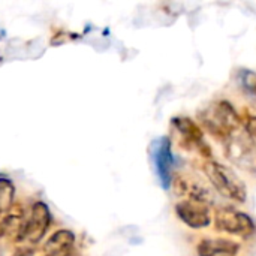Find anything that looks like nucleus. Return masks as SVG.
<instances>
[{"label": "nucleus", "instance_id": "nucleus-1", "mask_svg": "<svg viewBox=\"0 0 256 256\" xmlns=\"http://www.w3.org/2000/svg\"><path fill=\"white\" fill-rule=\"evenodd\" d=\"M201 126L216 140L225 142L232 134L240 130L242 117L234 105L225 99L214 100L196 114Z\"/></svg>", "mask_w": 256, "mask_h": 256}, {"label": "nucleus", "instance_id": "nucleus-2", "mask_svg": "<svg viewBox=\"0 0 256 256\" xmlns=\"http://www.w3.org/2000/svg\"><path fill=\"white\" fill-rule=\"evenodd\" d=\"M204 174L214 190L226 200L244 202L248 200V188L243 180L226 165L218 160H206L202 165Z\"/></svg>", "mask_w": 256, "mask_h": 256}, {"label": "nucleus", "instance_id": "nucleus-3", "mask_svg": "<svg viewBox=\"0 0 256 256\" xmlns=\"http://www.w3.org/2000/svg\"><path fill=\"white\" fill-rule=\"evenodd\" d=\"M226 159L237 168L256 174V142L244 132L237 130L225 142Z\"/></svg>", "mask_w": 256, "mask_h": 256}, {"label": "nucleus", "instance_id": "nucleus-4", "mask_svg": "<svg viewBox=\"0 0 256 256\" xmlns=\"http://www.w3.org/2000/svg\"><path fill=\"white\" fill-rule=\"evenodd\" d=\"M171 128L177 135V141L182 148L188 152H196L207 160L212 158V148L204 138L202 128L190 117H174Z\"/></svg>", "mask_w": 256, "mask_h": 256}, {"label": "nucleus", "instance_id": "nucleus-5", "mask_svg": "<svg viewBox=\"0 0 256 256\" xmlns=\"http://www.w3.org/2000/svg\"><path fill=\"white\" fill-rule=\"evenodd\" d=\"M214 226L219 232H225L234 237L248 238L256 231L254 219L234 207H222L216 210Z\"/></svg>", "mask_w": 256, "mask_h": 256}, {"label": "nucleus", "instance_id": "nucleus-6", "mask_svg": "<svg viewBox=\"0 0 256 256\" xmlns=\"http://www.w3.org/2000/svg\"><path fill=\"white\" fill-rule=\"evenodd\" d=\"M152 159L160 186L168 190L174 180V154L172 142L168 136H160L152 142Z\"/></svg>", "mask_w": 256, "mask_h": 256}, {"label": "nucleus", "instance_id": "nucleus-7", "mask_svg": "<svg viewBox=\"0 0 256 256\" xmlns=\"http://www.w3.org/2000/svg\"><path fill=\"white\" fill-rule=\"evenodd\" d=\"M50 220H51V216H50V210L46 204L40 201L34 202L32 207L30 216L24 220L18 243H30V244L39 243L44 238L50 226Z\"/></svg>", "mask_w": 256, "mask_h": 256}, {"label": "nucleus", "instance_id": "nucleus-8", "mask_svg": "<svg viewBox=\"0 0 256 256\" xmlns=\"http://www.w3.org/2000/svg\"><path fill=\"white\" fill-rule=\"evenodd\" d=\"M177 218L192 230H204L212 224L210 207L207 204L184 200L176 204Z\"/></svg>", "mask_w": 256, "mask_h": 256}, {"label": "nucleus", "instance_id": "nucleus-9", "mask_svg": "<svg viewBox=\"0 0 256 256\" xmlns=\"http://www.w3.org/2000/svg\"><path fill=\"white\" fill-rule=\"evenodd\" d=\"M172 184H174V189L177 190V194L186 196V200L198 201V202L207 204L208 207L214 201L213 192L210 190V188H207V184L202 183L196 177H190V176H186L184 177V176H180V177H177V178L172 180Z\"/></svg>", "mask_w": 256, "mask_h": 256}, {"label": "nucleus", "instance_id": "nucleus-10", "mask_svg": "<svg viewBox=\"0 0 256 256\" xmlns=\"http://www.w3.org/2000/svg\"><path fill=\"white\" fill-rule=\"evenodd\" d=\"M196 252L198 256H237L240 244L230 238H202Z\"/></svg>", "mask_w": 256, "mask_h": 256}, {"label": "nucleus", "instance_id": "nucleus-11", "mask_svg": "<svg viewBox=\"0 0 256 256\" xmlns=\"http://www.w3.org/2000/svg\"><path fill=\"white\" fill-rule=\"evenodd\" d=\"M75 243V236L68 231L62 230L54 232L44 246V254L46 252H70Z\"/></svg>", "mask_w": 256, "mask_h": 256}, {"label": "nucleus", "instance_id": "nucleus-12", "mask_svg": "<svg viewBox=\"0 0 256 256\" xmlns=\"http://www.w3.org/2000/svg\"><path fill=\"white\" fill-rule=\"evenodd\" d=\"M236 80H237V86L240 87V90L243 92L244 96H248L249 99L256 102V72L252 69H246L242 68L237 70L236 74Z\"/></svg>", "mask_w": 256, "mask_h": 256}, {"label": "nucleus", "instance_id": "nucleus-13", "mask_svg": "<svg viewBox=\"0 0 256 256\" xmlns=\"http://www.w3.org/2000/svg\"><path fill=\"white\" fill-rule=\"evenodd\" d=\"M15 188L10 180L0 178V216H4L10 212L14 204Z\"/></svg>", "mask_w": 256, "mask_h": 256}, {"label": "nucleus", "instance_id": "nucleus-14", "mask_svg": "<svg viewBox=\"0 0 256 256\" xmlns=\"http://www.w3.org/2000/svg\"><path fill=\"white\" fill-rule=\"evenodd\" d=\"M244 132L256 142V116H249L244 122Z\"/></svg>", "mask_w": 256, "mask_h": 256}, {"label": "nucleus", "instance_id": "nucleus-15", "mask_svg": "<svg viewBox=\"0 0 256 256\" xmlns=\"http://www.w3.org/2000/svg\"><path fill=\"white\" fill-rule=\"evenodd\" d=\"M72 252H46L44 256H70Z\"/></svg>", "mask_w": 256, "mask_h": 256}, {"label": "nucleus", "instance_id": "nucleus-16", "mask_svg": "<svg viewBox=\"0 0 256 256\" xmlns=\"http://www.w3.org/2000/svg\"><path fill=\"white\" fill-rule=\"evenodd\" d=\"M33 255V252L30 250V249H26V250H20V252H16L14 256H32Z\"/></svg>", "mask_w": 256, "mask_h": 256}]
</instances>
